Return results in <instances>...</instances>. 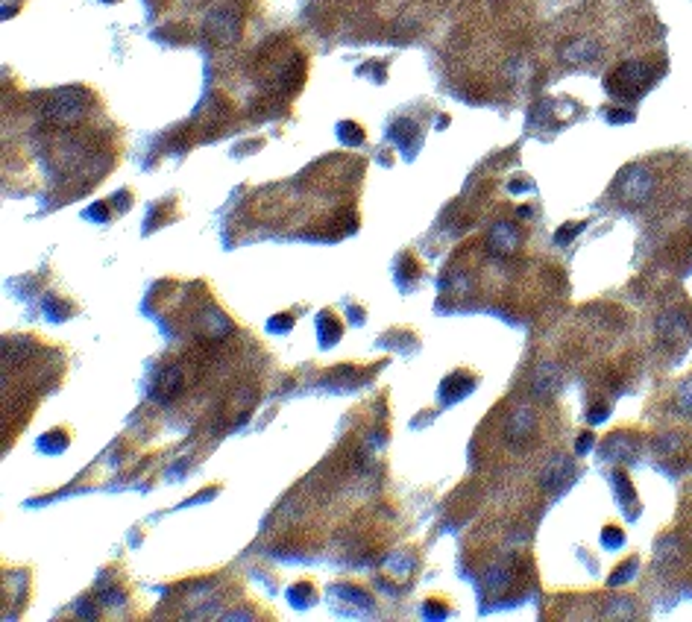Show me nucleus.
Listing matches in <instances>:
<instances>
[{"instance_id": "f257e3e1", "label": "nucleus", "mask_w": 692, "mask_h": 622, "mask_svg": "<svg viewBox=\"0 0 692 622\" xmlns=\"http://www.w3.org/2000/svg\"><path fill=\"white\" fill-rule=\"evenodd\" d=\"M83 112H86V97H83L80 88L53 91L47 106H45L47 121L56 124V127H74V124H80Z\"/></svg>"}, {"instance_id": "f03ea898", "label": "nucleus", "mask_w": 692, "mask_h": 622, "mask_svg": "<svg viewBox=\"0 0 692 622\" xmlns=\"http://www.w3.org/2000/svg\"><path fill=\"white\" fill-rule=\"evenodd\" d=\"M648 65L645 62H625L622 68H616V74L607 80V88L613 97H637L645 86H648Z\"/></svg>"}, {"instance_id": "7ed1b4c3", "label": "nucleus", "mask_w": 692, "mask_h": 622, "mask_svg": "<svg viewBox=\"0 0 692 622\" xmlns=\"http://www.w3.org/2000/svg\"><path fill=\"white\" fill-rule=\"evenodd\" d=\"M206 35L214 45H232L241 35V15L232 6H221L206 18Z\"/></svg>"}, {"instance_id": "20e7f679", "label": "nucleus", "mask_w": 692, "mask_h": 622, "mask_svg": "<svg viewBox=\"0 0 692 622\" xmlns=\"http://www.w3.org/2000/svg\"><path fill=\"white\" fill-rule=\"evenodd\" d=\"M651 185H655V180H651L648 168L634 165V168H628V170L622 173L619 194H622V200H625L628 206H643V203L648 200V194H651Z\"/></svg>"}, {"instance_id": "39448f33", "label": "nucleus", "mask_w": 692, "mask_h": 622, "mask_svg": "<svg viewBox=\"0 0 692 622\" xmlns=\"http://www.w3.org/2000/svg\"><path fill=\"white\" fill-rule=\"evenodd\" d=\"M575 476H578V470H575V464H572V458L558 455L555 461L546 466V473H543V488H546L549 493H561V491L569 488L572 481H575Z\"/></svg>"}, {"instance_id": "423d86ee", "label": "nucleus", "mask_w": 692, "mask_h": 622, "mask_svg": "<svg viewBox=\"0 0 692 622\" xmlns=\"http://www.w3.org/2000/svg\"><path fill=\"white\" fill-rule=\"evenodd\" d=\"M182 385H185L182 367L180 364H168V367H162L159 376H156V382H153V399L170 402L176 394L182 391Z\"/></svg>"}, {"instance_id": "0eeeda50", "label": "nucleus", "mask_w": 692, "mask_h": 622, "mask_svg": "<svg viewBox=\"0 0 692 622\" xmlns=\"http://www.w3.org/2000/svg\"><path fill=\"white\" fill-rule=\"evenodd\" d=\"M520 247V232H517V226L513 223H496L490 229V235H487V250L493 252V256H510L513 250Z\"/></svg>"}, {"instance_id": "6e6552de", "label": "nucleus", "mask_w": 692, "mask_h": 622, "mask_svg": "<svg viewBox=\"0 0 692 622\" xmlns=\"http://www.w3.org/2000/svg\"><path fill=\"white\" fill-rule=\"evenodd\" d=\"M531 432H534V414H531V408L522 405L508 420V440L510 443H525L531 438Z\"/></svg>"}, {"instance_id": "1a4fd4ad", "label": "nucleus", "mask_w": 692, "mask_h": 622, "mask_svg": "<svg viewBox=\"0 0 692 622\" xmlns=\"http://www.w3.org/2000/svg\"><path fill=\"white\" fill-rule=\"evenodd\" d=\"M472 387H476L472 376H467V373H452V376L443 379V385H440V397H443V402H455V399L467 397Z\"/></svg>"}, {"instance_id": "9d476101", "label": "nucleus", "mask_w": 692, "mask_h": 622, "mask_svg": "<svg viewBox=\"0 0 692 622\" xmlns=\"http://www.w3.org/2000/svg\"><path fill=\"white\" fill-rule=\"evenodd\" d=\"M555 387H558V367L555 364H546V367H540V370L534 373V379H531L534 397H551V394H555Z\"/></svg>"}, {"instance_id": "9b49d317", "label": "nucleus", "mask_w": 692, "mask_h": 622, "mask_svg": "<svg viewBox=\"0 0 692 622\" xmlns=\"http://www.w3.org/2000/svg\"><path fill=\"white\" fill-rule=\"evenodd\" d=\"M599 56V47L590 45V42H572L561 50V59L572 62V65H584V62H592Z\"/></svg>"}, {"instance_id": "f8f14e48", "label": "nucleus", "mask_w": 692, "mask_h": 622, "mask_svg": "<svg viewBox=\"0 0 692 622\" xmlns=\"http://www.w3.org/2000/svg\"><path fill=\"white\" fill-rule=\"evenodd\" d=\"M341 139H346L349 144H361V141H364V129H361L358 124L346 121V124H341Z\"/></svg>"}, {"instance_id": "ddd939ff", "label": "nucleus", "mask_w": 692, "mask_h": 622, "mask_svg": "<svg viewBox=\"0 0 692 622\" xmlns=\"http://www.w3.org/2000/svg\"><path fill=\"white\" fill-rule=\"evenodd\" d=\"M678 408H684V411H692V376L678 387Z\"/></svg>"}, {"instance_id": "4468645a", "label": "nucleus", "mask_w": 692, "mask_h": 622, "mask_svg": "<svg viewBox=\"0 0 692 622\" xmlns=\"http://www.w3.org/2000/svg\"><path fill=\"white\" fill-rule=\"evenodd\" d=\"M602 540H604V546H619V543L625 540V532H622V529H616V526H604Z\"/></svg>"}, {"instance_id": "2eb2a0df", "label": "nucleus", "mask_w": 692, "mask_h": 622, "mask_svg": "<svg viewBox=\"0 0 692 622\" xmlns=\"http://www.w3.org/2000/svg\"><path fill=\"white\" fill-rule=\"evenodd\" d=\"M581 229H584V223L572 221V223H566V226H561V229H558V235H555V238H558L561 244H566V241L575 238V232H581Z\"/></svg>"}, {"instance_id": "dca6fc26", "label": "nucleus", "mask_w": 692, "mask_h": 622, "mask_svg": "<svg viewBox=\"0 0 692 622\" xmlns=\"http://www.w3.org/2000/svg\"><path fill=\"white\" fill-rule=\"evenodd\" d=\"M634 563H637V561H628V567H619L616 573H613V575H610V587H616L622 578H631V573H634Z\"/></svg>"}, {"instance_id": "f3484780", "label": "nucleus", "mask_w": 692, "mask_h": 622, "mask_svg": "<svg viewBox=\"0 0 692 622\" xmlns=\"http://www.w3.org/2000/svg\"><path fill=\"white\" fill-rule=\"evenodd\" d=\"M607 414H610V405H607V402H604V405L596 402V405L590 408V417H587V420H590V423H599V420H604Z\"/></svg>"}, {"instance_id": "a211bd4d", "label": "nucleus", "mask_w": 692, "mask_h": 622, "mask_svg": "<svg viewBox=\"0 0 692 622\" xmlns=\"http://www.w3.org/2000/svg\"><path fill=\"white\" fill-rule=\"evenodd\" d=\"M592 440H596V438H592L590 432H584V435L578 438V452H587V450H590V446H592Z\"/></svg>"}, {"instance_id": "6ab92c4d", "label": "nucleus", "mask_w": 692, "mask_h": 622, "mask_svg": "<svg viewBox=\"0 0 692 622\" xmlns=\"http://www.w3.org/2000/svg\"><path fill=\"white\" fill-rule=\"evenodd\" d=\"M610 118H613V121H631V112H625V109H613V112H610Z\"/></svg>"}, {"instance_id": "aec40b11", "label": "nucleus", "mask_w": 692, "mask_h": 622, "mask_svg": "<svg viewBox=\"0 0 692 622\" xmlns=\"http://www.w3.org/2000/svg\"><path fill=\"white\" fill-rule=\"evenodd\" d=\"M106 4H109V0H106ZM112 4H117V0H112Z\"/></svg>"}]
</instances>
